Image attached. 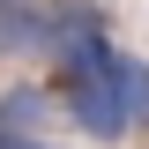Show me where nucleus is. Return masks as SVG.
<instances>
[{
    "label": "nucleus",
    "instance_id": "f257e3e1",
    "mask_svg": "<svg viewBox=\"0 0 149 149\" xmlns=\"http://www.w3.org/2000/svg\"><path fill=\"white\" fill-rule=\"evenodd\" d=\"M119 60V52H112ZM52 97H60V112L74 119V134H90V142H127L134 134V119H127V104H119V82H112V67L104 74H52Z\"/></svg>",
    "mask_w": 149,
    "mask_h": 149
},
{
    "label": "nucleus",
    "instance_id": "f03ea898",
    "mask_svg": "<svg viewBox=\"0 0 149 149\" xmlns=\"http://www.w3.org/2000/svg\"><path fill=\"white\" fill-rule=\"evenodd\" d=\"M112 30L104 22V0H45V37H37V60H60L74 37H97Z\"/></svg>",
    "mask_w": 149,
    "mask_h": 149
},
{
    "label": "nucleus",
    "instance_id": "7ed1b4c3",
    "mask_svg": "<svg viewBox=\"0 0 149 149\" xmlns=\"http://www.w3.org/2000/svg\"><path fill=\"white\" fill-rule=\"evenodd\" d=\"M52 112H60V97L45 82H8L0 90V127H15V134H45Z\"/></svg>",
    "mask_w": 149,
    "mask_h": 149
},
{
    "label": "nucleus",
    "instance_id": "20e7f679",
    "mask_svg": "<svg viewBox=\"0 0 149 149\" xmlns=\"http://www.w3.org/2000/svg\"><path fill=\"white\" fill-rule=\"evenodd\" d=\"M45 37V0H0V60H30Z\"/></svg>",
    "mask_w": 149,
    "mask_h": 149
},
{
    "label": "nucleus",
    "instance_id": "39448f33",
    "mask_svg": "<svg viewBox=\"0 0 149 149\" xmlns=\"http://www.w3.org/2000/svg\"><path fill=\"white\" fill-rule=\"evenodd\" d=\"M112 82H119V104H127L134 134H149V60L119 45V60H112Z\"/></svg>",
    "mask_w": 149,
    "mask_h": 149
},
{
    "label": "nucleus",
    "instance_id": "423d86ee",
    "mask_svg": "<svg viewBox=\"0 0 149 149\" xmlns=\"http://www.w3.org/2000/svg\"><path fill=\"white\" fill-rule=\"evenodd\" d=\"M0 149H60V142H45V134H15V127H0Z\"/></svg>",
    "mask_w": 149,
    "mask_h": 149
}]
</instances>
